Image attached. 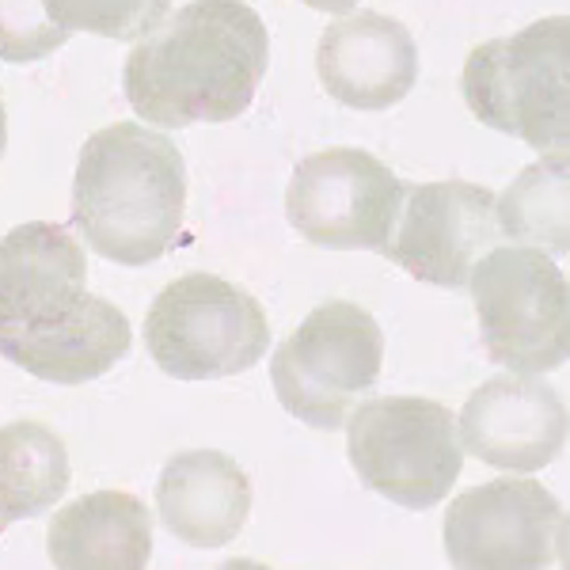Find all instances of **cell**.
I'll list each match as a JSON object with an SVG mask.
<instances>
[{"mask_svg": "<svg viewBox=\"0 0 570 570\" xmlns=\"http://www.w3.org/2000/svg\"><path fill=\"white\" fill-rule=\"evenodd\" d=\"M122 308L88 293L85 247L53 220L0 240V357L50 384L99 381L130 354Z\"/></svg>", "mask_w": 570, "mask_h": 570, "instance_id": "6da1fadb", "label": "cell"}, {"mask_svg": "<svg viewBox=\"0 0 570 570\" xmlns=\"http://www.w3.org/2000/svg\"><path fill=\"white\" fill-rule=\"evenodd\" d=\"M271 66L266 23L244 0H195L153 27L122 69L126 104L164 130L233 122Z\"/></svg>", "mask_w": 570, "mask_h": 570, "instance_id": "7a4b0ae2", "label": "cell"}, {"mask_svg": "<svg viewBox=\"0 0 570 570\" xmlns=\"http://www.w3.org/2000/svg\"><path fill=\"white\" fill-rule=\"evenodd\" d=\"M187 214V164L176 141L141 122L96 130L72 176V228L118 266H149L176 244Z\"/></svg>", "mask_w": 570, "mask_h": 570, "instance_id": "3957f363", "label": "cell"}, {"mask_svg": "<svg viewBox=\"0 0 570 570\" xmlns=\"http://www.w3.org/2000/svg\"><path fill=\"white\" fill-rule=\"evenodd\" d=\"M570 20L548 16L510 39L475 46L464 61V104L483 126L521 137L537 153L570 145Z\"/></svg>", "mask_w": 570, "mask_h": 570, "instance_id": "277c9868", "label": "cell"}, {"mask_svg": "<svg viewBox=\"0 0 570 570\" xmlns=\"http://www.w3.org/2000/svg\"><path fill=\"white\" fill-rule=\"evenodd\" d=\"M145 346L176 381H220L259 365L271 324L247 289L195 271L156 293L145 316Z\"/></svg>", "mask_w": 570, "mask_h": 570, "instance_id": "5b68a950", "label": "cell"}, {"mask_svg": "<svg viewBox=\"0 0 570 570\" xmlns=\"http://www.w3.org/2000/svg\"><path fill=\"white\" fill-rule=\"evenodd\" d=\"M346 456L357 480L403 510H430L464 472L456 415L422 395L370 400L346 422Z\"/></svg>", "mask_w": 570, "mask_h": 570, "instance_id": "8992f818", "label": "cell"}, {"mask_svg": "<svg viewBox=\"0 0 570 570\" xmlns=\"http://www.w3.org/2000/svg\"><path fill=\"white\" fill-rule=\"evenodd\" d=\"M472 301L483 346L510 373H551L570 354V289L540 247H491L475 259Z\"/></svg>", "mask_w": 570, "mask_h": 570, "instance_id": "52a82bcc", "label": "cell"}, {"mask_svg": "<svg viewBox=\"0 0 570 570\" xmlns=\"http://www.w3.org/2000/svg\"><path fill=\"white\" fill-rule=\"evenodd\" d=\"M384 335L373 312L354 301L312 308L274 351L271 384L293 419L312 430H338L381 376Z\"/></svg>", "mask_w": 570, "mask_h": 570, "instance_id": "ba28073f", "label": "cell"}, {"mask_svg": "<svg viewBox=\"0 0 570 570\" xmlns=\"http://www.w3.org/2000/svg\"><path fill=\"white\" fill-rule=\"evenodd\" d=\"M407 183L365 149H327L293 168L285 217L308 244L331 252H384Z\"/></svg>", "mask_w": 570, "mask_h": 570, "instance_id": "9c48e42d", "label": "cell"}, {"mask_svg": "<svg viewBox=\"0 0 570 570\" xmlns=\"http://www.w3.org/2000/svg\"><path fill=\"white\" fill-rule=\"evenodd\" d=\"M567 513L537 480H494L456 494L445 513V556L461 570L567 567Z\"/></svg>", "mask_w": 570, "mask_h": 570, "instance_id": "30bf717a", "label": "cell"}, {"mask_svg": "<svg viewBox=\"0 0 570 570\" xmlns=\"http://www.w3.org/2000/svg\"><path fill=\"white\" fill-rule=\"evenodd\" d=\"M494 236L499 220H494V195L487 187L464 179L422 183L403 195L384 255L400 263L411 278L441 289H461L475 259L491 252Z\"/></svg>", "mask_w": 570, "mask_h": 570, "instance_id": "8fae6325", "label": "cell"}, {"mask_svg": "<svg viewBox=\"0 0 570 570\" xmlns=\"http://www.w3.org/2000/svg\"><path fill=\"white\" fill-rule=\"evenodd\" d=\"M461 445L505 472H540L567 445V403L529 373L491 376L456 419Z\"/></svg>", "mask_w": 570, "mask_h": 570, "instance_id": "7c38bea8", "label": "cell"}, {"mask_svg": "<svg viewBox=\"0 0 570 570\" xmlns=\"http://www.w3.org/2000/svg\"><path fill=\"white\" fill-rule=\"evenodd\" d=\"M316 72L327 96L351 110H389L419 80V46L392 16L357 12L320 35Z\"/></svg>", "mask_w": 570, "mask_h": 570, "instance_id": "4fadbf2b", "label": "cell"}, {"mask_svg": "<svg viewBox=\"0 0 570 570\" xmlns=\"http://www.w3.org/2000/svg\"><path fill=\"white\" fill-rule=\"evenodd\" d=\"M156 513L176 540L198 551L233 544L252 513V483L217 449L176 453L156 483Z\"/></svg>", "mask_w": 570, "mask_h": 570, "instance_id": "5bb4252c", "label": "cell"}, {"mask_svg": "<svg viewBox=\"0 0 570 570\" xmlns=\"http://www.w3.org/2000/svg\"><path fill=\"white\" fill-rule=\"evenodd\" d=\"M46 551L61 570H141L153 559V513L126 491L80 494L50 518Z\"/></svg>", "mask_w": 570, "mask_h": 570, "instance_id": "9a60e30c", "label": "cell"}, {"mask_svg": "<svg viewBox=\"0 0 570 570\" xmlns=\"http://www.w3.org/2000/svg\"><path fill=\"white\" fill-rule=\"evenodd\" d=\"M66 441L42 422H8L0 426V518L31 521L61 502L69 491Z\"/></svg>", "mask_w": 570, "mask_h": 570, "instance_id": "2e32d148", "label": "cell"}, {"mask_svg": "<svg viewBox=\"0 0 570 570\" xmlns=\"http://www.w3.org/2000/svg\"><path fill=\"white\" fill-rule=\"evenodd\" d=\"M499 233L540 252L567 255V153H551L521 171L502 198H494Z\"/></svg>", "mask_w": 570, "mask_h": 570, "instance_id": "e0dca14e", "label": "cell"}, {"mask_svg": "<svg viewBox=\"0 0 570 570\" xmlns=\"http://www.w3.org/2000/svg\"><path fill=\"white\" fill-rule=\"evenodd\" d=\"M46 16L66 31H88L104 39H145L168 16L171 0H42Z\"/></svg>", "mask_w": 570, "mask_h": 570, "instance_id": "ac0fdd59", "label": "cell"}, {"mask_svg": "<svg viewBox=\"0 0 570 570\" xmlns=\"http://www.w3.org/2000/svg\"><path fill=\"white\" fill-rule=\"evenodd\" d=\"M69 42V31L46 16L42 0H0V61L31 66Z\"/></svg>", "mask_w": 570, "mask_h": 570, "instance_id": "d6986e66", "label": "cell"}, {"mask_svg": "<svg viewBox=\"0 0 570 570\" xmlns=\"http://www.w3.org/2000/svg\"><path fill=\"white\" fill-rule=\"evenodd\" d=\"M301 4L316 8V12H331V16H338V12H351V8L357 4V0H301Z\"/></svg>", "mask_w": 570, "mask_h": 570, "instance_id": "ffe728a7", "label": "cell"}, {"mask_svg": "<svg viewBox=\"0 0 570 570\" xmlns=\"http://www.w3.org/2000/svg\"><path fill=\"white\" fill-rule=\"evenodd\" d=\"M8 145V110H4V96H0V156H4Z\"/></svg>", "mask_w": 570, "mask_h": 570, "instance_id": "44dd1931", "label": "cell"}, {"mask_svg": "<svg viewBox=\"0 0 570 570\" xmlns=\"http://www.w3.org/2000/svg\"><path fill=\"white\" fill-rule=\"evenodd\" d=\"M4 529H8V521H4V518H0V532H4Z\"/></svg>", "mask_w": 570, "mask_h": 570, "instance_id": "7402d4cb", "label": "cell"}]
</instances>
